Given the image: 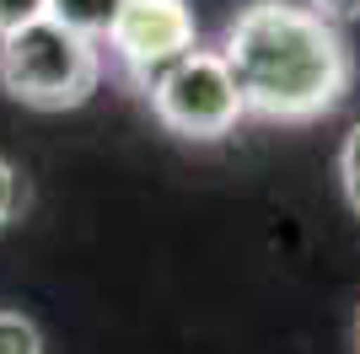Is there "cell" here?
<instances>
[{
	"mask_svg": "<svg viewBox=\"0 0 360 354\" xmlns=\"http://www.w3.org/2000/svg\"><path fill=\"white\" fill-rule=\"evenodd\" d=\"M221 59L237 81L242 113L269 124H312L349 97L355 59L328 16L296 0H253L231 16Z\"/></svg>",
	"mask_w": 360,
	"mask_h": 354,
	"instance_id": "6da1fadb",
	"label": "cell"
},
{
	"mask_svg": "<svg viewBox=\"0 0 360 354\" xmlns=\"http://www.w3.org/2000/svg\"><path fill=\"white\" fill-rule=\"evenodd\" d=\"M103 81V48L86 32H70L54 16H38L27 27L0 38V86L16 103L38 113L81 107Z\"/></svg>",
	"mask_w": 360,
	"mask_h": 354,
	"instance_id": "7a4b0ae2",
	"label": "cell"
},
{
	"mask_svg": "<svg viewBox=\"0 0 360 354\" xmlns=\"http://www.w3.org/2000/svg\"><path fill=\"white\" fill-rule=\"evenodd\" d=\"M146 97H150V113L183 140H226L242 118V97L221 48H199V44L183 59H172L146 86Z\"/></svg>",
	"mask_w": 360,
	"mask_h": 354,
	"instance_id": "3957f363",
	"label": "cell"
},
{
	"mask_svg": "<svg viewBox=\"0 0 360 354\" xmlns=\"http://www.w3.org/2000/svg\"><path fill=\"white\" fill-rule=\"evenodd\" d=\"M103 38L124 65V75L146 91L172 59H183L199 44V22L188 0H119Z\"/></svg>",
	"mask_w": 360,
	"mask_h": 354,
	"instance_id": "277c9868",
	"label": "cell"
},
{
	"mask_svg": "<svg viewBox=\"0 0 360 354\" xmlns=\"http://www.w3.org/2000/svg\"><path fill=\"white\" fill-rule=\"evenodd\" d=\"M113 11H119V0H49V11L54 22H65L70 32H86V38H103L108 22H113Z\"/></svg>",
	"mask_w": 360,
	"mask_h": 354,
	"instance_id": "5b68a950",
	"label": "cell"
},
{
	"mask_svg": "<svg viewBox=\"0 0 360 354\" xmlns=\"http://www.w3.org/2000/svg\"><path fill=\"white\" fill-rule=\"evenodd\" d=\"M0 354H44V333L22 311H0Z\"/></svg>",
	"mask_w": 360,
	"mask_h": 354,
	"instance_id": "8992f818",
	"label": "cell"
},
{
	"mask_svg": "<svg viewBox=\"0 0 360 354\" xmlns=\"http://www.w3.org/2000/svg\"><path fill=\"white\" fill-rule=\"evenodd\" d=\"M339 177H345V199L360 215V124L345 134V150H339Z\"/></svg>",
	"mask_w": 360,
	"mask_h": 354,
	"instance_id": "52a82bcc",
	"label": "cell"
},
{
	"mask_svg": "<svg viewBox=\"0 0 360 354\" xmlns=\"http://www.w3.org/2000/svg\"><path fill=\"white\" fill-rule=\"evenodd\" d=\"M44 11H49V0H0V38L27 27V22H38Z\"/></svg>",
	"mask_w": 360,
	"mask_h": 354,
	"instance_id": "ba28073f",
	"label": "cell"
},
{
	"mask_svg": "<svg viewBox=\"0 0 360 354\" xmlns=\"http://www.w3.org/2000/svg\"><path fill=\"white\" fill-rule=\"evenodd\" d=\"M16 204H22V177H16V166L0 156V225L16 215Z\"/></svg>",
	"mask_w": 360,
	"mask_h": 354,
	"instance_id": "9c48e42d",
	"label": "cell"
},
{
	"mask_svg": "<svg viewBox=\"0 0 360 354\" xmlns=\"http://www.w3.org/2000/svg\"><path fill=\"white\" fill-rule=\"evenodd\" d=\"M317 16H328V22H355L360 16V0H307Z\"/></svg>",
	"mask_w": 360,
	"mask_h": 354,
	"instance_id": "30bf717a",
	"label": "cell"
},
{
	"mask_svg": "<svg viewBox=\"0 0 360 354\" xmlns=\"http://www.w3.org/2000/svg\"><path fill=\"white\" fill-rule=\"evenodd\" d=\"M355 354H360V311H355Z\"/></svg>",
	"mask_w": 360,
	"mask_h": 354,
	"instance_id": "8fae6325",
	"label": "cell"
}]
</instances>
